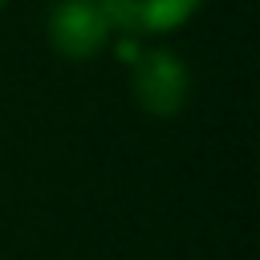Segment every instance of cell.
I'll return each mask as SVG.
<instances>
[{
	"mask_svg": "<svg viewBox=\"0 0 260 260\" xmlns=\"http://www.w3.org/2000/svg\"><path fill=\"white\" fill-rule=\"evenodd\" d=\"M4 4H8V0H0V8H4Z\"/></svg>",
	"mask_w": 260,
	"mask_h": 260,
	"instance_id": "obj_4",
	"label": "cell"
},
{
	"mask_svg": "<svg viewBox=\"0 0 260 260\" xmlns=\"http://www.w3.org/2000/svg\"><path fill=\"white\" fill-rule=\"evenodd\" d=\"M110 41V20L98 8V0H57L49 12V45L69 57V61H85L93 53H102V45Z\"/></svg>",
	"mask_w": 260,
	"mask_h": 260,
	"instance_id": "obj_2",
	"label": "cell"
},
{
	"mask_svg": "<svg viewBox=\"0 0 260 260\" xmlns=\"http://www.w3.org/2000/svg\"><path fill=\"white\" fill-rule=\"evenodd\" d=\"M98 8L106 12L110 28H122V32H171L199 8V0H98Z\"/></svg>",
	"mask_w": 260,
	"mask_h": 260,
	"instance_id": "obj_3",
	"label": "cell"
},
{
	"mask_svg": "<svg viewBox=\"0 0 260 260\" xmlns=\"http://www.w3.org/2000/svg\"><path fill=\"white\" fill-rule=\"evenodd\" d=\"M130 61H134V98H138V106L154 118L179 114V106L187 102L183 61L167 49H146V53H134Z\"/></svg>",
	"mask_w": 260,
	"mask_h": 260,
	"instance_id": "obj_1",
	"label": "cell"
}]
</instances>
